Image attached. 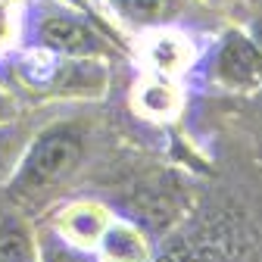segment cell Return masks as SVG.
Listing matches in <instances>:
<instances>
[{"label": "cell", "instance_id": "cell-7", "mask_svg": "<svg viewBox=\"0 0 262 262\" xmlns=\"http://www.w3.org/2000/svg\"><path fill=\"white\" fill-rule=\"evenodd\" d=\"M116 4L138 22H159L175 10V0H116Z\"/></svg>", "mask_w": 262, "mask_h": 262}, {"label": "cell", "instance_id": "cell-5", "mask_svg": "<svg viewBox=\"0 0 262 262\" xmlns=\"http://www.w3.org/2000/svg\"><path fill=\"white\" fill-rule=\"evenodd\" d=\"M97 244L103 247V256H106L110 262H144V259H147V244H144V237L135 231V228H125V225L106 228Z\"/></svg>", "mask_w": 262, "mask_h": 262}, {"label": "cell", "instance_id": "cell-8", "mask_svg": "<svg viewBox=\"0 0 262 262\" xmlns=\"http://www.w3.org/2000/svg\"><path fill=\"white\" fill-rule=\"evenodd\" d=\"M144 106H147L153 116H166V113H172V106H175V100H172V88H169V84H153V88H147V91H144Z\"/></svg>", "mask_w": 262, "mask_h": 262}, {"label": "cell", "instance_id": "cell-4", "mask_svg": "<svg viewBox=\"0 0 262 262\" xmlns=\"http://www.w3.org/2000/svg\"><path fill=\"white\" fill-rule=\"evenodd\" d=\"M59 231H62L66 241L88 247V244L100 241V234L106 231V219H103V212L97 206H72L69 212H62Z\"/></svg>", "mask_w": 262, "mask_h": 262}, {"label": "cell", "instance_id": "cell-3", "mask_svg": "<svg viewBox=\"0 0 262 262\" xmlns=\"http://www.w3.org/2000/svg\"><path fill=\"white\" fill-rule=\"evenodd\" d=\"M215 66H219V78L231 88H256L262 81V53L244 35H228Z\"/></svg>", "mask_w": 262, "mask_h": 262}, {"label": "cell", "instance_id": "cell-6", "mask_svg": "<svg viewBox=\"0 0 262 262\" xmlns=\"http://www.w3.org/2000/svg\"><path fill=\"white\" fill-rule=\"evenodd\" d=\"M0 262H35L31 234L19 219L0 222Z\"/></svg>", "mask_w": 262, "mask_h": 262}, {"label": "cell", "instance_id": "cell-2", "mask_svg": "<svg viewBox=\"0 0 262 262\" xmlns=\"http://www.w3.org/2000/svg\"><path fill=\"white\" fill-rule=\"evenodd\" d=\"M38 41L50 53H62V56H91L100 50V41L84 22L62 13H50L38 22Z\"/></svg>", "mask_w": 262, "mask_h": 262}, {"label": "cell", "instance_id": "cell-10", "mask_svg": "<svg viewBox=\"0 0 262 262\" xmlns=\"http://www.w3.org/2000/svg\"><path fill=\"white\" fill-rule=\"evenodd\" d=\"M44 262H81V259L72 256L69 250H59V247H56V250H47V253H44Z\"/></svg>", "mask_w": 262, "mask_h": 262}, {"label": "cell", "instance_id": "cell-11", "mask_svg": "<svg viewBox=\"0 0 262 262\" xmlns=\"http://www.w3.org/2000/svg\"><path fill=\"white\" fill-rule=\"evenodd\" d=\"M10 119H13V100H10L4 91H0V125L10 122Z\"/></svg>", "mask_w": 262, "mask_h": 262}, {"label": "cell", "instance_id": "cell-13", "mask_svg": "<svg viewBox=\"0 0 262 262\" xmlns=\"http://www.w3.org/2000/svg\"><path fill=\"white\" fill-rule=\"evenodd\" d=\"M256 41H259V44H262V19H259V22H256Z\"/></svg>", "mask_w": 262, "mask_h": 262}, {"label": "cell", "instance_id": "cell-12", "mask_svg": "<svg viewBox=\"0 0 262 262\" xmlns=\"http://www.w3.org/2000/svg\"><path fill=\"white\" fill-rule=\"evenodd\" d=\"M4 31H7V10L0 7V38H4Z\"/></svg>", "mask_w": 262, "mask_h": 262}, {"label": "cell", "instance_id": "cell-1", "mask_svg": "<svg viewBox=\"0 0 262 262\" xmlns=\"http://www.w3.org/2000/svg\"><path fill=\"white\" fill-rule=\"evenodd\" d=\"M78 159H81L78 135L69 128H53L28 147L16 181H19V187H28V190L50 187L69 175L78 166Z\"/></svg>", "mask_w": 262, "mask_h": 262}, {"label": "cell", "instance_id": "cell-9", "mask_svg": "<svg viewBox=\"0 0 262 262\" xmlns=\"http://www.w3.org/2000/svg\"><path fill=\"white\" fill-rule=\"evenodd\" d=\"M13 150H16L13 131H7L4 125H0V175H7L13 169Z\"/></svg>", "mask_w": 262, "mask_h": 262}]
</instances>
